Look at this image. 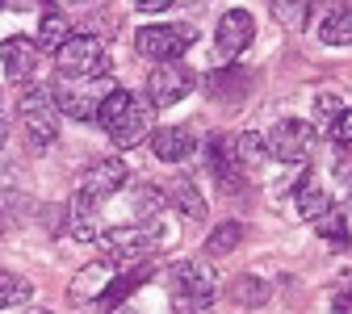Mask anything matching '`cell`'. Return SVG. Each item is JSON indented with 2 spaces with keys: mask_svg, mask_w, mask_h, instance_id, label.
<instances>
[{
  "mask_svg": "<svg viewBox=\"0 0 352 314\" xmlns=\"http://www.w3.org/2000/svg\"><path fill=\"white\" fill-rule=\"evenodd\" d=\"M97 122L109 134L113 147L130 151V147L147 143V134H151V101L135 97L130 88H109L101 109H97Z\"/></svg>",
  "mask_w": 352,
  "mask_h": 314,
  "instance_id": "6da1fadb",
  "label": "cell"
},
{
  "mask_svg": "<svg viewBox=\"0 0 352 314\" xmlns=\"http://www.w3.org/2000/svg\"><path fill=\"white\" fill-rule=\"evenodd\" d=\"M218 277L210 260H189L172 273V310L176 314H214Z\"/></svg>",
  "mask_w": 352,
  "mask_h": 314,
  "instance_id": "7a4b0ae2",
  "label": "cell"
},
{
  "mask_svg": "<svg viewBox=\"0 0 352 314\" xmlns=\"http://www.w3.org/2000/svg\"><path fill=\"white\" fill-rule=\"evenodd\" d=\"M17 113H21V130L34 143V151H47L59 139V109H55V97H51V84H30L25 80Z\"/></svg>",
  "mask_w": 352,
  "mask_h": 314,
  "instance_id": "3957f363",
  "label": "cell"
},
{
  "mask_svg": "<svg viewBox=\"0 0 352 314\" xmlns=\"http://www.w3.org/2000/svg\"><path fill=\"white\" fill-rule=\"evenodd\" d=\"M113 88L109 76H55L51 84V97H55V109L76 117V122H88V117H97L105 93Z\"/></svg>",
  "mask_w": 352,
  "mask_h": 314,
  "instance_id": "277c9868",
  "label": "cell"
},
{
  "mask_svg": "<svg viewBox=\"0 0 352 314\" xmlns=\"http://www.w3.org/2000/svg\"><path fill=\"white\" fill-rule=\"evenodd\" d=\"M105 260L113 264H135L143 256H151L160 247V222H139V227H118V231H101L97 235Z\"/></svg>",
  "mask_w": 352,
  "mask_h": 314,
  "instance_id": "5b68a950",
  "label": "cell"
},
{
  "mask_svg": "<svg viewBox=\"0 0 352 314\" xmlns=\"http://www.w3.org/2000/svg\"><path fill=\"white\" fill-rule=\"evenodd\" d=\"M197 42L193 25H143L135 34V51L151 63H176Z\"/></svg>",
  "mask_w": 352,
  "mask_h": 314,
  "instance_id": "8992f818",
  "label": "cell"
},
{
  "mask_svg": "<svg viewBox=\"0 0 352 314\" xmlns=\"http://www.w3.org/2000/svg\"><path fill=\"white\" fill-rule=\"evenodd\" d=\"M59 76H109V51L93 34H72L55 51Z\"/></svg>",
  "mask_w": 352,
  "mask_h": 314,
  "instance_id": "52a82bcc",
  "label": "cell"
},
{
  "mask_svg": "<svg viewBox=\"0 0 352 314\" xmlns=\"http://www.w3.org/2000/svg\"><path fill=\"white\" fill-rule=\"evenodd\" d=\"M264 143H269V155H273V159H281V164H306V159L315 155V147H319V134H315V126H311V122L281 117Z\"/></svg>",
  "mask_w": 352,
  "mask_h": 314,
  "instance_id": "ba28073f",
  "label": "cell"
},
{
  "mask_svg": "<svg viewBox=\"0 0 352 314\" xmlns=\"http://www.w3.org/2000/svg\"><path fill=\"white\" fill-rule=\"evenodd\" d=\"M197 88V76L181 63H155V71L147 76V101L151 109H172L176 101H185Z\"/></svg>",
  "mask_w": 352,
  "mask_h": 314,
  "instance_id": "9c48e42d",
  "label": "cell"
},
{
  "mask_svg": "<svg viewBox=\"0 0 352 314\" xmlns=\"http://www.w3.org/2000/svg\"><path fill=\"white\" fill-rule=\"evenodd\" d=\"M252 38H256V17L248 9H227L214 30V51L218 59H239L252 47Z\"/></svg>",
  "mask_w": 352,
  "mask_h": 314,
  "instance_id": "30bf717a",
  "label": "cell"
},
{
  "mask_svg": "<svg viewBox=\"0 0 352 314\" xmlns=\"http://www.w3.org/2000/svg\"><path fill=\"white\" fill-rule=\"evenodd\" d=\"M126 181H130V168H126L122 159H97V164H88L84 181H80V193L105 201V197L122 193V189H126Z\"/></svg>",
  "mask_w": 352,
  "mask_h": 314,
  "instance_id": "8fae6325",
  "label": "cell"
},
{
  "mask_svg": "<svg viewBox=\"0 0 352 314\" xmlns=\"http://www.w3.org/2000/svg\"><path fill=\"white\" fill-rule=\"evenodd\" d=\"M38 55H42L38 42L25 38V34H9L5 42H0V63H5V76H9L13 84H25V80L34 76Z\"/></svg>",
  "mask_w": 352,
  "mask_h": 314,
  "instance_id": "7c38bea8",
  "label": "cell"
},
{
  "mask_svg": "<svg viewBox=\"0 0 352 314\" xmlns=\"http://www.w3.org/2000/svg\"><path fill=\"white\" fill-rule=\"evenodd\" d=\"M147 143H151V151H155V159H164V164H181V159H189L193 155V134L185 130V126H155L151 134H147Z\"/></svg>",
  "mask_w": 352,
  "mask_h": 314,
  "instance_id": "4fadbf2b",
  "label": "cell"
},
{
  "mask_svg": "<svg viewBox=\"0 0 352 314\" xmlns=\"http://www.w3.org/2000/svg\"><path fill=\"white\" fill-rule=\"evenodd\" d=\"M67 218H72V235L84 239V243H97V235L105 231L101 227V201L88 197V193H80V189H76V197L67 205Z\"/></svg>",
  "mask_w": 352,
  "mask_h": 314,
  "instance_id": "5bb4252c",
  "label": "cell"
},
{
  "mask_svg": "<svg viewBox=\"0 0 352 314\" xmlns=\"http://www.w3.org/2000/svg\"><path fill=\"white\" fill-rule=\"evenodd\" d=\"M113 281V260H97L72 281V302H97Z\"/></svg>",
  "mask_w": 352,
  "mask_h": 314,
  "instance_id": "9a60e30c",
  "label": "cell"
},
{
  "mask_svg": "<svg viewBox=\"0 0 352 314\" xmlns=\"http://www.w3.org/2000/svg\"><path fill=\"white\" fill-rule=\"evenodd\" d=\"M210 159H214V172H218V185H231V189H239V181H243V164H239V155H235V143L231 139H223V134H214L210 139Z\"/></svg>",
  "mask_w": 352,
  "mask_h": 314,
  "instance_id": "2e32d148",
  "label": "cell"
},
{
  "mask_svg": "<svg viewBox=\"0 0 352 314\" xmlns=\"http://www.w3.org/2000/svg\"><path fill=\"white\" fill-rule=\"evenodd\" d=\"M67 38H72V21H67L63 13H42V21H38V38H34V42H38V51H51V55H55Z\"/></svg>",
  "mask_w": 352,
  "mask_h": 314,
  "instance_id": "e0dca14e",
  "label": "cell"
},
{
  "mask_svg": "<svg viewBox=\"0 0 352 314\" xmlns=\"http://www.w3.org/2000/svg\"><path fill=\"white\" fill-rule=\"evenodd\" d=\"M168 201H172V210H181L189 222H201V218H206V201H201V193H197L189 181H176L172 193H168Z\"/></svg>",
  "mask_w": 352,
  "mask_h": 314,
  "instance_id": "ac0fdd59",
  "label": "cell"
},
{
  "mask_svg": "<svg viewBox=\"0 0 352 314\" xmlns=\"http://www.w3.org/2000/svg\"><path fill=\"white\" fill-rule=\"evenodd\" d=\"M235 155H239L243 172H252V168H260L264 159H269V143H264V134L248 130V134H239V139H235Z\"/></svg>",
  "mask_w": 352,
  "mask_h": 314,
  "instance_id": "d6986e66",
  "label": "cell"
},
{
  "mask_svg": "<svg viewBox=\"0 0 352 314\" xmlns=\"http://www.w3.org/2000/svg\"><path fill=\"white\" fill-rule=\"evenodd\" d=\"M319 38L327 42V47H352V5L327 21H319Z\"/></svg>",
  "mask_w": 352,
  "mask_h": 314,
  "instance_id": "ffe728a7",
  "label": "cell"
},
{
  "mask_svg": "<svg viewBox=\"0 0 352 314\" xmlns=\"http://www.w3.org/2000/svg\"><path fill=\"white\" fill-rule=\"evenodd\" d=\"M273 17L285 25V30H306V21H311V0H273Z\"/></svg>",
  "mask_w": 352,
  "mask_h": 314,
  "instance_id": "44dd1931",
  "label": "cell"
},
{
  "mask_svg": "<svg viewBox=\"0 0 352 314\" xmlns=\"http://www.w3.org/2000/svg\"><path fill=\"white\" fill-rule=\"evenodd\" d=\"M315 227H319L323 243H331L336 251H340V247H348V222H344V214H340L336 205H331L327 214H319V218H315Z\"/></svg>",
  "mask_w": 352,
  "mask_h": 314,
  "instance_id": "7402d4cb",
  "label": "cell"
},
{
  "mask_svg": "<svg viewBox=\"0 0 352 314\" xmlns=\"http://www.w3.org/2000/svg\"><path fill=\"white\" fill-rule=\"evenodd\" d=\"M34 298V285L17 273H0V310H9V306H21Z\"/></svg>",
  "mask_w": 352,
  "mask_h": 314,
  "instance_id": "603a6c76",
  "label": "cell"
},
{
  "mask_svg": "<svg viewBox=\"0 0 352 314\" xmlns=\"http://www.w3.org/2000/svg\"><path fill=\"white\" fill-rule=\"evenodd\" d=\"M239 239H243V227H239V222H223V227L210 235L206 247H210V256H227V251L239 247Z\"/></svg>",
  "mask_w": 352,
  "mask_h": 314,
  "instance_id": "cb8c5ba5",
  "label": "cell"
},
{
  "mask_svg": "<svg viewBox=\"0 0 352 314\" xmlns=\"http://www.w3.org/2000/svg\"><path fill=\"white\" fill-rule=\"evenodd\" d=\"M331 210V197L323 193V189H302L298 193V214L306 218V222H315L319 214H327Z\"/></svg>",
  "mask_w": 352,
  "mask_h": 314,
  "instance_id": "d4e9b609",
  "label": "cell"
},
{
  "mask_svg": "<svg viewBox=\"0 0 352 314\" xmlns=\"http://www.w3.org/2000/svg\"><path fill=\"white\" fill-rule=\"evenodd\" d=\"M327 134H331V143H336L340 151H348V147H352V109H340L336 122L327 126Z\"/></svg>",
  "mask_w": 352,
  "mask_h": 314,
  "instance_id": "484cf974",
  "label": "cell"
},
{
  "mask_svg": "<svg viewBox=\"0 0 352 314\" xmlns=\"http://www.w3.org/2000/svg\"><path fill=\"white\" fill-rule=\"evenodd\" d=\"M164 210V193L160 189H139V214L143 218H155Z\"/></svg>",
  "mask_w": 352,
  "mask_h": 314,
  "instance_id": "4316f807",
  "label": "cell"
},
{
  "mask_svg": "<svg viewBox=\"0 0 352 314\" xmlns=\"http://www.w3.org/2000/svg\"><path fill=\"white\" fill-rule=\"evenodd\" d=\"M336 113H340V101H336V97H319V101H315V122H319V126H331Z\"/></svg>",
  "mask_w": 352,
  "mask_h": 314,
  "instance_id": "83f0119b",
  "label": "cell"
},
{
  "mask_svg": "<svg viewBox=\"0 0 352 314\" xmlns=\"http://www.w3.org/2000/svg\"><path fill=\"white\" fill-rule=\"evenodd\" d=\"M352 5V0H315V5H311V13L319 17V21H327V17H336V13H344Z\"/></svg>",
  "mask_w": 352,
  "mask_h": 314,
  "instance_id": "f1b7e54d",
  "label": "cell"
},
{
  "mask_svg": "<svg viewBox=\"0 0 352 314\" xmlns=\"http://www.w3.org/2000/svg\"><path fill=\"white\" fill-rule=\"evenodd\" d=\"M235 298H239V302H260V298H264V285H252V281H243V285L235 289Z\"/></svg>",
  "mask_w": 352,
  "mask_h": 314,
  "instance_id": "f546056e",
  "label": "cell"
},
{
  "mask_svg": "<svg viewBox=\"0 0 352 314\" xmlns=\"http://www.w3.org/2000/svg\"><path fill=\"white\" fill-rule=\"evenodd\" d=\"M38 5H42V0H0V9H13V13H30Z\"/></svg>",
  "mask_w": 352,
  "mask_h": 314,
  "instance_id": "4dcf8cb0",
  "label": "cell"
},
{
  "mask_svg": "<svg viewBox=\"0 0 352 314\" xmlns=\"http://www.w3.org/2000/svg\"><path fill=\"white\" fill-rule=\"evenodd\" d=\"M172 9V0H139V13H164Z\"/></svg>",
  "mask_w": 352,
  "mask_h": 314,
  "instance_id": "1f68e13d",
  "label": "cell"
},
{
  "mask_svg": "<svg viewBox=\"0 0 352 314\" xmlns=\"http://www.w3.org/2000/svg\"><path fill=\"white\" fill-rule=\"evenodd\" d=\"M331 314H352V293H336V302H331Z\"/></svg>",
  "mask_w": 352,
  "mask_h": 314,
  "instance_id": "d6a6232c",
  "label": "cell"
},
{
  "mask_svg": "<svg viewBox=\"0 0 352 314\" xmlns=\"http://www.w3.org/2000/svg\"><path fill=\"white\" fill-rule=\"evenodd\" d=\"M5 139H9V117H5V109H0V147H5Z\"/></svg>",
  "mask_w": 352,
  "mask_h": 314,
  "instance_id": "836d02e7",
  "label": "cell"
},
{
  "mask_svg": "<svg viewBox=\"0 0 352 314\" xmlns=\"http://www.w3.org/2000/svg\"><path fill=\"white\" fill-rule=\"evenodd\" d=\"M105 314H135V310H126V306H109Z\"/></svg>",
  "mask_w": 352,
  "mask_h": 314,
  "instance_id": "e575fe53",
  "label": "cell"
},
{
  "mask_svg": "<svg viewBox=\"0 0 352 314\" xmlns=\"http://www.w3.org/2000/svg\"><path fill=\"white\" fill-rule=\"evenodd\" d=\"M344 293H352V273H344Z\"/></svg>",
  "mask_w": 352,
  "mask_h": 314,
  "instance_id": "d590c367",
  "label": "cell"
},
{
  "mask_svg": "<svg viewBox=\"0 0 352 314\" xmlns=\"http://www.w3.org/2000/svg\"><path fill=\"white\" fill-rule=\"evenodd\" d=\"M30 314H51V310H30Z\"/></svg>",
  "mask_w": 352,
  "mask_h": 314,
  "instance_id": "8d00e7d4",
  "label": "cell"
},
{
  "mask_svg": "<svg viewBox=\"0 0 352 314\" xmlns=\"http://www.w3.org/2000/svg\"><path fill=\"white\" fill-rule=\"evenodd\" d=\"M80 5H88V0H80Z\"/></svg>",
  "mask_w": 352,
  "mask_h": 314,
  "instance_id": "74e56055",
  "label": "cell"
}]
</instances>
